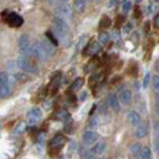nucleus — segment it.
I'll return each mask as SVG.
<instances>
[{"label": "nucleus", "instance_id": "1", "mask_svg": "<svg viewBox=\"0 0 159 159\" xmlns=\"http://www.w3.org/2000/svg\"><path fill=\"white\" fill-rule=\"evenodd\" d=\"M53 25H54V34L57 36V38L62 42L66 40V38L69 37V27L66 22L62 19L55 17L53 20Z\"/></svg>", "mask_w": 159, "mask_h": 159}, {"label": "nucleus", "instance_id": "2", "mask_svg": "<svg viewBox=\"0 0 159 159\" xmlns=\"http://www.w3.org/2000/svg\"><path fill=\"white\" fill-rule=\"evenodd\" d=\"M17 65L21 70L28 74H36L38 71V66L36 65V62L27 55H21L17 59Z\"/></svg>", "mask_w": 159, "mask_h": 159}, {"label": "nucleus", "instance_id": "3", "mask_svg": "<svg viewBox=\"0 0 159 159\" xmlns=\"http://www.w3.org/2000/svg\"><path fill=\"white\" fill-rule=\"evenodd\" d=\"M11 93V84H10V79L7 74L0 72V97L2 99L7 98Z\"/></svg>", "mask_w": 159, "mask_h": 159}, {"label": "nucleus", "instance_id": "4", "mask_svg": "<svg viewBox=\"0 0 159 159\" xmlns=\"http://www.w3.org/2000/svg\"><path fill=\"white\" fill-rule=\"evenodd\" d=\"M65 143H66V137L64 136V135H57V136H54L53 139L50 141V143H49V151L52 152V154L53 153H57V152H59L60 149L65 146Z\"/></svg>", "mask_w": 159, "mask_h": 159}, {"label": "nucleus", "instance_id": "5", "mask_svg": "<svg viewBox=\"0 0 159 159\" xmlns=\"http://www.w3.org/2000/svg\"><path fill=\"white\" fill-rule=\"evenodd\" d=\"M32 54H33L37 59H39L40 61H47L48 58H49V55H48L45 48L43 47L42 42H36V43L32 45Z\"/></svg>", "mask_w": 159, "mask_h": 159}, {"label": "nucleus", "instance_id": "6", "mask_svg": "<svg viewBox=\"0 0 159 159\" xmlns=\"http://www.w3.org/2000/svg\"><path fill=\"white\" fill-rule=\"evenodd\" d=\"M19 49L23 55H27L30 53H32V47H31V42H30V37L27 34H23L19 38Z\"/></svg>", "mask_w": 159, "mask_h": 159}, {"label": "nucleus", "instance_id": "7", "mask_svg": "<svg viewBox=\"0 0 159 159\" xmlns=\"http://www.w3.org/2000/svg\"><path fill=\"white\" fill-rule=\"evenodd\" d=\"M58 6L55 7V14L59 16V19H64V17H70L71 16V7L69 6V4L66 2H57Z\"/></svg>", "mask_w": 159, "mask_h": 159}, {"label": "nucleus", "instance_id": "8", "mask_svg": "<svg viewBox=\"0 0 159 159\" xmlns=\"http://www.w3.org/2000/svg\"><path fill=\"white\" fill-rule=\"evenodd\" d=\"M5 21L10 27H21L23 25V19L16 12H10L5 17Z\"/></svg>", "mask_w": 159, "mask_h": 159}, {"label": "nucleus", "instance_id": "9", "mask_svg": "<svg viewBox=\"0 0 159 159\" xmlns=\"http://www.w3.org/2000/svg\"><path fill=\"white\" fill-rule=\"evenodd\" d=\"M27 119H28V124L31 125L37 124L42 119V110L39 108H32L27 114Z\"/></svg>", "mask_w": 159, "mask_h": 159}, {"label": "nucleus", "instance_id": "10", "mask_svg": "<svg viewBox=\"0 0 159 159\" xmlns=\"http://www.w3.org/2000/svg\"><path fill=\"white\" fill-rule=\"evenodd\" d=\"M100 48H102V45L99 44V42H91L83 50V54L84 55H96L97 53H99Z\"/></svg>", "mask_w": 159, "mask_h": 159}, {"label": "nucleus", "instance_id": "11", "mask_svg": "<svg viewBox=\"0 0 159 159\" xmlns=\"http://www.w3.org/2000/svg\"><path fill=\"white\" fill-rule=\"evenodd\" d=\"M98 139V135L94 132V131H86L82 136V139H83V143L87 144V146H91Z\"/></svg>", "mask_w": 159, "mask_h": 159}, {"label": "nucleus", "instance_id": "12", "mask_svg": "<svg viewBox=\"0 0 159 159\" xmlns=\"http://www.w3.org/2000/svg\"><path fill=\"white\" fill-rule=\"evenodd\" d=\"M119 100L122 104L127 105L131 102V91L130 89H122L119 94Z\"/></svg>", "mask_w": 159, "mask_h": 159}, {"label": "nucleus", "instance_id": "13", "mask_svg": "<svg viewBox=\"0 0 159 159\" xmlns=\"http://www.w3.org/2000/svg\"><path fill=\"white\" fill-rule=\"evenodd\" d=\"M69 118H70V114H69V111L65 110V109H59V110H57L55 114H54V119L60 120V121H66Z\"/></svg>", "mask_w": 159, "mask_h": 159}, {"label": "nucleus", "instance_id": "14", "mask_svg": "<svg viewBox=\"0 0 159 159\" xmlns=\"http://www.w3.org/2000/svg\"><path fill=\"white\" fill-rule=\"evenodd\" d=\"M108 103L110 105V108L115 111H119L120 110V104H119V99L115 94H110L109 96V99H108Z\"/></svg>", "mask_w": 159, "mask_h": 159}, {"label": "nucleus", "instance_id": "15", "mask_svg": "<svg viewBox=\"0 0 159 159\" xmlns=\"http://www.w3.org/2000/svg\"><path fill=\"white\" fill-rule=\"evenodd\" d=\"M146 135H147V125L144 122H142V124H139V126H137L136 132H135V136L137 139H143Z\"/></svg>", "mask_w": 159, "mask_h": 159}, {"label": "nucleus", "instance_id": "16", "mask_svg": "<svg viewBox=\"0 0 159 159\" xmlns=\"http://www.w3.org/2000/svg\"><path fill=\"white\" fill-rule=\"evenodd\" d=\"M129 121H130V124L132 126H139L141 118H139V115L136 111H130L129 113Z\"/></svg>", "mask_w": 159, "mask_h": 159}, {"label": "nucleus", "instance_id": "17", "mask_svg": "<svg viewBox=\"0 0 159 159\" xmlns=\"http://www.w3.org/2000/svg\"><path fill=\"white\" fill-rule=\"evenodd\" d=\"M42 44H43V47L45 48V50H47V53H48V55L49 57H52L54 53H55V45L53 44V43H50L49 40H43L42 42Z\"/></svg>", "mask_w": 159, "mask_h": 159}, {"label": "nucleus", "instance_id": "18", "mask_svg": "<svg viewBox=\"0 0 159 159\" xmlns=\"http://www.w3.org/2000/svg\"><path fill=\"white\" fill-rule=\"evenodd\" d=\"M60 79H61L60 74H57V75L54 76V79H53L52 83H50V91H52V93H55V92L58 91L59 84H60Z\"/></svg>", "mask_w": 159, "mask_h": 159}, {"label": "nucleus", "instance_id": "19", "mask_svg": "<svg viewBox=\"0 0 159 159\" xmlns=\"http://www.w3.org/2000/svg\"><path fill=\"white\" fill-rule=\"evenodd\" d=\"M82 86H83V79L79 77V79H76L72 83H71V86H70V91H71V92H77Z\"/></svg>", "mask_w": 159, "mask_h": 159}, {"label": "nucleus", "instance_id": "20", "mask_svg": "<svg viewBox=\"0 0 159 159\" xmlns=\"http://www.w3.org/2000/svg\"><path fill=\"white\" fill-rule=\"evenodd\" d=\"M141 149H142V147H141V144H139V143H135V144H132V146L130 147V156H132V157H139Z\"/></svg>", "mask_w": 159, "mask_h": 159}, {"label": "nucleus", "instance_id": "21", "mask_svg": "<svg viewBox=\"0 0 159 159\" xmlns=\"http://www.w3.org/2000/svg\"><path fill=\"white\" fill-rule=\"evenodd\" d=\"M139 159H151V149L148 147H142L139 154Z\"/></svg>", "mask_w": 159, "mask_h": 159}, {"label": "nucleus", "instance_id": "22", "mask_svg": "<svg viewBox=\"0 0 159 159\" xmlns=\"http://www.w3.org/2000/svg\"><path fill=\"white\" fill-rule=\"evenodd\" d=\"M74 9L77 11V12H82L84 9H86V1L83 0H76L74 2Z\"/></svg>", "mask_w": 159, "mask_h": 159}, {"label": "nucleus", "instance_id": "23", "mask_svg": "<svg viewBox=\"0 0 159 159\" xmlns=\"http://www.w3.org/2000/svg\"><path fill=\"white\" fill-rule=\"evenodd\" d=\"M105 147H107V144H105L104 142H99V143H97V144L94 146V148H93L92 151H93V153H96V154H102V153H104Z\"/></svg>", "mask_w": 159, "mask_h": 159}, {"label": "nucleus", "instance_id": "24", "mask_svg": "<svg viewBox=\"0 0 159 159\" xmlns=\"http://www.w3.org/2000/svg\"><path fill=\"white\" fill-rule=\"evenodd\" d=\"M98 38H99V44H107L110 39V36L107 32H102V33H99Z\"/></svg>", "mask_w": 159, "mask_h": 159}, {"label": "nucleus", "instance_id": "25", "mask_svg": "<svg viewBox=\"0 0 159 159\" xmlns=\"http://www.w3.org/2000/svg\"><path fill=\"white\" fill-rule=\"evenodd\" d=\"M26 127H27V125H26L25 122H20V124L17 125V127L15 129V131H14V132H15L16 135H20V134H23V131L26 130Z\"/></svg>", "mask_w": 159, "mask_h": 159}, {"label": "nucleus", "instance_id": "26", "mask_svg": "<svg viewBox=\"0 0 159 159\" xmlns=\"http://www.w3.org/2000/svg\"><path fill=\"white\" fill-rule=\"evenodd\" d=\"M149 82H151V74H149V72H147V74L144 75L143 82H142L143 88H147V87H148V84H149Z\"/></svg>", "mask_w": 159, "mask_h": 159}, {"label": "nucleus", "instance_id": "27", "mask_svg": "<svg viewBox=\"0 0 159 159\" xmlns=\"http://www.w3.org/2000/svg\"><path fill=\"white\" fill-rule=\"evenodd\" d=\"M131 9V1H122V11L126 14Z\"/></svg>", "mask_w": 159, "mask_h": 159}, {"label": "nucleus", "instance_id": "28", "mask_svg": "<svg viewBox=\"0 0 159 159\" xmlns=\"http://www.w3.org/2000/svg\"><path fill=\"white\" fill-rule=\"evenodd\" d=\"M109 25H110L109 17H108V16H103L102 20H100V26H102V27H109Z\"/></svg>", "mask_w": 159, "mask_h": 159}, {"label": "nucleus", "instance_id": "29", "mask_svg": "<svg viewBox=\"0 0 159 159\" xmlns=\"http://www.w3.org/2000/svg\"><path fill=\"white\" fill-rule=\"evenodd\" d=\"M88 126H89V129H96L98 126V118H92V120L88 124Z\"/></svg>", "mask_w": 159, "mask_h": 159}, {"label": "nucleus", "instance_id": "30", "mask_svg": "<svg viewBox=\"0 0 159 159\" xmlns=\"http://www.w3.org/2000/svg\"><path fill=\"white\" fill-rule=\"evenodd\" d=\"M47 37L49 38V42H50V43H53L54 45H57V44H58V40H57V38H54V37H53L52 32H47Z\"/></svg>", "mask_w": 159, "mask_h": 159}, {"label": "nucleus", "instance_id": "31", "mask_svg": "<svg viewBox=\"0 0 159 159\" xmlns=\"http://www.w3.org/2000/svg\"><path fill=\"white\" fill-rule=\"evenodd\" d=\"M131 30H132V23H131V22H127V23L124 26V28H122L124 33H129Z\"/></svg>", "mask_w": 159, "mask_h": 159}, {"label": "nucleus", "instance_id": "32", "mask_svg": "<svg viewBox=\"0 0 159 159\" xmlns=\"http://www.w3.org/2000/svg\"><path fill=\"white\" fill-rule=\"evenodd\" d=\"M153 87L156 91L159 92V76H154L153 77Z\"/></svg>", "mask_w": 159, "mask_h": 159}, {"label": "nucleus", "instance_id": "33", "mask_svg": "<svg viewBox=\"0 0 159 159\" xmlns=\"http://www.w3.org/2000/svg\"><path fill=\"white\" fill-rule=\"evenodd\" d=\"M154 135L159 139V122H154Z\"/></svg>", "mask_w": 159, "mask_h": 159}, {"label": "nucleus", "instance_id": "34", "mask_svg": "<svg viewBox=\"0 0 159 159\" xmlns=\"http://www.w3.org/2000/svg\"><path fill=\"white\" fill-rule=\"evenodd\" d=\"M156 110H157V114H158L159 116V94H157V97H156Z\"/></svg>", "mask_w": 159, "mask_h": 159}, {"label": "nucleus", "instance_id": "35", "mask_svg": "<svg viewBox=\"0 0 159 159\" xmlns=\"http://www.w3.org/2000/svg\"><path fill=\"white\" fill-rule=\"evenodd\" d=\"M154 149H156V152L159 154V139H157V141L154 142Z\"/></svg>", "mask_w": 159, "mask_h": 159}, {"label": "nucleus", "instance_id": "36", "mask_svg": "<svg viewBox=\"0 0 159 159\" xmlns=\"http://www.w3.org/2000/svg\"><path fill=\"white\" fill-rule=\"evenodd\" d=\"M154 26L159 28V15H157V16H156V19H154Z\"/></svg>", "mask_w": 159, "mask_h": 159}, {"label": "nucleus", "instance_id": "37", "mask_svg": "<svg viewBox=\"0 0 159 159\" xmlns=\"http://www.w3.org/2000/svg\"><path fill=\"white\" fill-rule=\"evenodd\" d=\"M113 38H114V39H118V38H119V33H118L116 31H114V33H113Z\"/></svg>", "mask_w": 159, "mask_h": 159}, {"label": "nucleus", "instance_id": "38", "mask_svg": "<svg viewBox=\"0 0 159 159\" xmlns=\"http://www.w3.org/2000/svg\"><path fill=\"white\" fill-rule=\"evenodd\" d=\"M135 17H139V9L136 7V11H135Z\"/></svg>", "mask_w": 159, "mask_h": 159}, {"label": "nucleus", "instance_id": "39", "mask_svg": "<svg viewBox=\"0 0 159 159\" xmlns=\"http://www.w3.org/2000/svg\"><path fill=\"white\" fill-rule=\"evenodd\" d=\"M122 21H124V17H119V19H118V22H116V25H118V26H119L120 23H121V22H122Z\"/></svg>", "mask_w": 159, "mask_h": 159}, {"label": "nucleus", "instance_id": "40", "mask_svg": "<svg viewBox=\"0 0 159 159\" xmlns=\"http://www.w3.org/2000/svg\"><path fill=\"white\" fill-rule=\"evenodd\" d=\"M115 4H116V1H110V2H109V5H110V7H111L113 5H115Z\"/></svg>", "mask_w": 159, "mask_h": 159}, {"label": "nucleus", "instance_id": "41", "mask_svg": "<svg viewBox=\"0 0 159 159\" xmlns=\"http://www.w3.org/2000/svg\"><path fill=\"white\" fill-rule=\"evenodd\" d=\"M88 159H98V158H96V157H89Z\"/></svg>", "mask_w": 159, "mask_h": 159}]
</instances>
